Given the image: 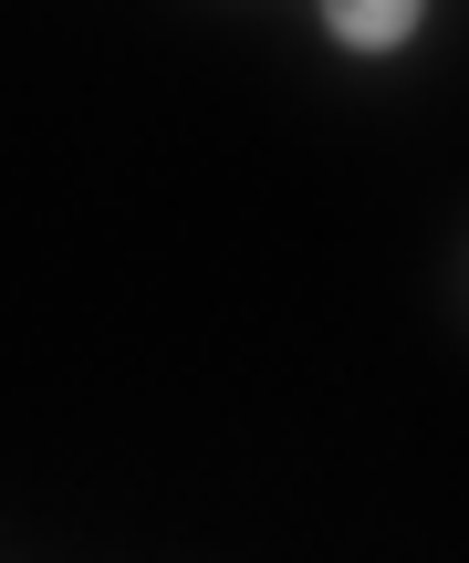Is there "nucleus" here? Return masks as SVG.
I'll use <instances>...</instances> for the list:
<instances>
[{
  "instance_id": "nucleus-1",
  "label": "nucleus",
  "mask_w": 469,
  "mask_h": 563,
  "mask_svg": "<svg viewBox=\"0 0 469 563\" xmlns=\"http://www.w3.org/2000/svg\"><path fill=\"white\" fill-rule=\"evenodd\" d=\"M417 21H428V0H324V32L345 53H397Z\"/></svg>"
}]
</instances>
